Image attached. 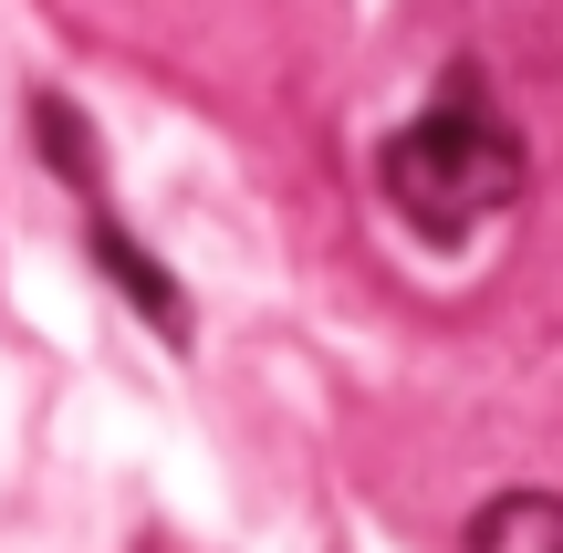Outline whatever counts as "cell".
Wrapping results in <instances>:
<instances>
[{
	"mask_svg": "<svg viewBox=\"0 0 563 553\" xmlns=\"http://www.w3.org/2000/svg\"><path fill=\"white\" fill-rule=\"evenodd\" d=\"M376 178L418 241H470V230H490L522 199V136H511V115L490 104L481 74H449L428 95V115H407L386 136Z\"/></svg>",
	"mask_w": 563,
	"mask_h": 553,
	"instance_id": "cell-1",
	"label": "cell"
},
{
	"mask_svg": "<svg viewBox=\"0 0 563 553\" xmlns=\"http://www.w3.org/2000/svg\"><path fill=\"white\" fill-rule=\"evenodd\" d=\"M84 241H95V272H104V283H115L125 303H136L146 324L167 334V345H188V292L167 283V262H157V251H146V241H136V230H125V220H115L104 199L84 209Z\"/></svg>",
	"mask_w": 563,
	"mask_h": 553,
	"instance_id": "cell-2",
	"label": "cell"
},
{
	"mask_svg": "<svg viewBox=\"0 0 563 553\" xmlns=\"http://www.w3.org/2000/svg\"><path fill=\"white\" fill-rule=\"evenodd\" d=\"M32 136H42V157L63 167V188L95 209V199H104V157H95V125H84V104H74V95H32Z\"/></svg>",
	"mask_w": 563,
	"mask_h": 553,
	"instance_id": "cell-3",
	"label": "cell"
},
{
	"mask_svg": "<svg viewBox=\"0 0 563 553\" xmlns=\"http://www.w3.org/2000/svg\"><path fill=\"white\" fill-rule=\"evenodd\" d=\"M470 553H563V491H501L470 522Z\"/></svg>",
	"mask_w": 563,
	"mask_h": 553,
	"instance_id": "cell-4",
	"label": "cell"
}]
</instances>
